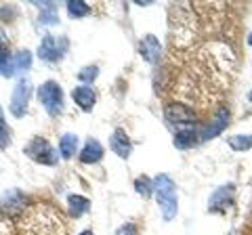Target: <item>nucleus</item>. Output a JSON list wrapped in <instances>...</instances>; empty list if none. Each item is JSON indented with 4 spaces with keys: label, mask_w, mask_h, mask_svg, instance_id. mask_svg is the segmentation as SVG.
I'll return each mask as SVG.
<instances>
[{
    "label": "nucleus",
    "mask_w": 252,
    "mask_h": 235,
    "mask_svg": "<svg viewBox=\"0 0 252 235\" xmlns=\"http://www.w3.org/2000/svg\"><path fill=\"white\" fill-rule=\"evenodd\" d=\"M154 191L158 206L162 210L164 221H172L177 216V187L172 183V178L168 175H158L154 178Z\"/></svg>",
    "instance_id": "f257e3e1"
},
{
    "label": "nucleus",
    "mask_w": 252,
    "mask_h": 235,
    "mask_svg": "<svg viewBox=\"0 0 252 235\" xmlns=\"http://www.w3.org/2000/svg\"><path fill=\"white\" fill-rule=\"evenodd\" d=\"M38 99L44 105V109L51 116H59L63 112V90L57 82H44L40 88H38Z\"/></svg>",
    "instance_id": "f03ea898"
},
{
    "label": "nucleus",
    "mask_w": 252,
    "mask_h": 235,
    "mask_svg": "<svg viewBox=\"0 0 252 235\" xmlns=\"http://www.w3.org/2000/svg\"><path fill=\"white\" fill-rule=\"evenodd\" d=\"M26 153L38 164H55L57 162V153H55V149L49 145V141H44L40 137L32 139L26 145Z\"/></svg>",
    "instance_id": "7ed1b4c3"
},
{
    "label": "nucleus",
    "mask_w": 252,
    "mask_h": 235,
    "mask_svg": "<svg viewBox=\"0 0 252 235\" xmlns=\"http://www.w3.org/2000/svg\"><path fill=\"white\" fill-rule=\"evenodd\" d=\"M32 97V82L21 78L17 82V86L13 88V95H11V114L21 118L28 109V101Z\"/></svg>",
    "instance_id": "20e7f679"
},
{
    "label": "nucleus",
    "mask_w": 252,
    "mask_h": 235,
    "mask_svg": "<svg viewBox=\"0 0 252 235\" xmlns=\"http://www.w3.org/2000/svg\"><path fill=\"white\" fill-rule=\"evenodd\" d=\"M164 116L170 124H193L195 122V114L191 107H187L183 103H170L164 109Z\"/></svg>",
    "instance_id": "39448f33"
},
{
    "label": "nucleus",
    "mask_w": 252,
    "mask_h": 235,
    "mask_svg": "<svg viewBox=\"0 0 252 235\" xmlns=\"http://www.w3.org/2000/svg\"><path fill=\"white\" fill-rule=\"evenodd\" d=\"M227 122H229V112H227V109H220V112L215 116V120H212L208 126L200 132V139L202 141H208V139L219 137L220 132H223V128L227 126Z\"/></svg>",
    "instance_id": "423d86ee"
},
{
    "label": "nucleus",
    "mask_w": 252,
    "mask_h": 235,
    "mask_svg": "<svg viewBox=\"0 0 252 235\" xmlns=\"http://www.w3.org/2000/svg\"><path fill=\"white\" fill-rule=\"evenodd\" d=\"M32 65V53L30 51H21V53H17L15 57H11L9 59V63H6L4 67H2V76H15L17 72H21V69H28Z\"/></svg>",
    "instance_id": "0eeeda50"
},
{
    "label": "nucleus",
    "mask_w": 252,
    "mask_h": 235,
    "mask_svg": "<svg viewBox=\"0 0 252 235\" xmlns=\"http://www.w3.org/2000/svg\"><path fill=\"white\" fill-rule=\"evenodd\" d=\"M109 147H112V151H114V153H118L120 158H128L130 151H132L130 139H128V135H126V132H124L122 128L114 130L112 139H109Z\"/></svg>",
    "instance_id": "6e6552de"
},
{
    "label": "nucleus",
    "mask_w": 252,
    "mask_h": 235,
    "mask_svg": "<svg viewBox=\"0 0 252 235\" xmlns=\"http://www.w3.org/2000/svg\"><path fill=\"white\" fill-rule=\"evenodd\" d=\"M139 53H141V57H143L145 61L156 63V61L160 59L162 46H160V42H158L156 36H145L143 40H141V44H139Z\"/></svg>",
    "instance_id": "1a4fd4ad"
},
{
    "label": "nucleus",
    "mask_w": 252,
    "mask_h": 235,
    "mask_svg": "<svg viewBox=\"0 0 252 235\" xmlns=\"http://www.w3.org/2000/svg\"><path fill=\"white\" fill-rule=\"evenodd\" d=\"M74 101L78 103V107L84 109V112H91V109L94 107V101H97V97H94V92L91 86H76L74 92H72Z\"/></svg>",
    "instance_id": "9d476101"
},
{
    "label": "nucleus",
    "mask_w": 252,
    "mask_h": 235,
    "mask_svg": "<svg viewBox=\"0 0 252 235\" xmlns=\"http://www.w3.org/2000/svg\"><path fill=\"white\" fill-rule=\"evenodd\" d=\"M101 158H103V147H101V143L99 141H94V139H89L86 141V145H84V149L80 151V162L94 164V162H99Z\"/></svg>",
    "instance_id": "9b49d317"
},
{
    "label": "nucleus",
    "mask_w": 252,
    "mask_h": 235,
    "mask_svg": "<svg viewBox=\"0 0 252 235\" xmlns=\"http://www.w3.org/2000/svg\"><path fill=\"white\" fill-rule=\"evenodd\" d=\"M38 55H40V59L44 61H55L59 59V46H57V40H55V36H44L40 46H38Z\"/></svg>",
    "instance_id": "f8f14e48"
},
{
    "label": "nucleus",
    "mask_w": 252,
    "mask_h": 235,
    "mask_svg": "<svg viewBox=\"0 0 252 235\" xmlns=\"http://www.w3.org/2000/svg\"><path fill=\"white\" fill-rule=\"evenodd\" d=\"M233 200V185H225L210 198V210H219V208H227Z\"/></svg>",
    "instance_id": "ddd939ff"
},
{
    "label": "nucleus",
    "mask_w": 252,
    "mask_h": 235,
    "mask_svg": "<svg viewBox=\"0 0 252 235\" xmlns=\"http://www.w3.org/2000/svg\"><path fill=\"white\" fill-rule=\"evenodd\" d=\"M76 149H78V137L72 135V132L63 135L61 141H59V151H61L63 158L69 160V158H72V155L76 153Z\"/></svg>",
    "instance_id": "4468645a"
},
{
    "label": "nucleus",
    "mask_w": 252,
    "mask_h": 235,
    "mask_svg": "<svg viewBox=\"0 0 252 235\" xmlns=\"http://www.w3.org/2000/svg\"><path fill=\"white\" fill-rule=\"evenodd\" d=\"M69 212H72V216H82L86 210H89V200L82 198V195H69Z\"/></svg>",
    "instance_id": "2eb2a0df"
},
{
    "label": "nucleus",
    "mask_w": 252,
    "mask_h": 235,
    "mask_svg": "<svg viewBox=\"0 0 252 235\" xmlns=\"http://www.w3.org/2000/svg\"><path fill=\"white\" fill-rule=\"evenodd\" d=\"M227 143H229V147L235 151H246L252 147V135H235V137L227 139Z\"/></svg>",
    "instance_id": "dca6fc26"
},
{
    "label": "nucleus",
    "mask_w": 252,
    "mask_h": 235,
    "mask_svg": "<svg viewBox=\"0 0 252 235\" xmlns=\"http://www.w3.org/2000/svg\"><path fill=\"white\" fill-rule=\"evenodd\" d=\"M89 4L86 2H82V0H69L67 2V13L72 15V17H76V19H80V17H84V15H89Z\"/></svg>",
    "instance_id": "f3484780"
},
{
    "label": "nucleus",
    "mask_w": 252,
    "mask_h": 235,
    "mask_svg": "<svg viewBox=\"0 0 252 235\" xmlns=\"http://www.w3.org/2000/svg\"><path fill=\"white\" fill-rule=\"evenodd\" d=\"M195 135H193V130H181L179 135L175 137V145L177 147H181V149H185V147H189V145H193L195 143V139H193Z\"/></svg>",
    "instance_id": "a211bd4d"
},
{
    "label": "nucleus",
    "mask_w": 252,
    "mask_h": 235,
    "mask_svg": "<svg viewBox=\"0 0 252 235\" xmlns=\"http://www.w3.org/2000/svg\"><path fill=\"white\" fill-rule=\"evenodd\" d=\"M135 189H137V193L143 195V198H149L152 191H154V183L149 181L147 176H139L137 181H135Z\"/></svg>",
    "instance_id": "6ab92c4d"
},
{
    "label": "nucleus",
    "mask_w": 252,
    "mask_h": 235,
    "mask_svg": "<svg viewBox=\"0 0 252 235\" xmlns=\"http://www.w3.org/2000/svg\"><path fill=\"white\" fill-rule=\"evenodd\" d=\"M97 74H99V69L97 67H84L80 74H78V80H82V82H91V80H94L97 78Z\"/></svg>",
    "instance_id": "aec40b11"
},
{
    "label": "nucleus",
    "mask_w": 252,
    "mask_h": 235,
    "mask_svg": "<svg viewBox=\"0 0 252 235\" xmlns=\"http://www.w3.org/2000/svg\"><path fill=\"white\" fill-rule=\"evenodd\" d=\"M40 21L42 23H55V6L53 4H49V6H46V11H42Z\"/></svg>",
    "instance_id": "412c9836"
},
{
    "label": "nucleus",
    "mask_w": 252,
    "mask_h": 235,
    "mask_svg": "<svg viewBox=\"0 0 252 235\" xmlns=\"http://www.w3.org/2000/svg\"><path fill=\"white\" fill-rule=\"evenodd\" d=\"M9 51H6V46H4V42H0V72H2V67L9 63Z\"/></svg>",
    "instance_id": "4be33fe9"
},
{
    "label": "nucleus",
    "mask_w": 252,
    "mask_h": 235,
    "mask_svg": "<svg viewBox=\"0 0 252 235\" xmlns=\"http://www.w3.org/2000/svg\"><path fill=\"white\" fill-rule=\"evenodd\" d=\"M116 235H137V227L135 225H124V227H120V229L116 231Z\"/></svg>",
    "instance_id": "5701e85b"
},
{
    "label": "nucleus",
    "mask_w": 252,
    "mask_h": 235,
    "mask_svg": "<svg viewBox=\"0 0 252 235\" xmlns=\"http://www.w3.org/2000/svg\"><path fill=\"white\" fill-rule=\"evenodd\" d=\"M6 137V128H4V120H2V112H0V143H4Z\"/></svg>",
    "instance_id": "b1692460"
},
{
    "label": "nucleus",
    "mask_w": 252,
    "mask_h": 235,
    "mask_svg": "<svg viewBox=\"0 0 252 235\" xmlns=\"http://www.w3.org/2000/svg\"><path fill=\"white\" fill-rule=\"evenodd\" d=\"M80 235H93V231H82Z\"/></svg>",
    "instance_id": "393cba45"
},
{
    "label": "nucleus",
    "mask_w": 252,
    "mask_h": 235,
    "mask_svg": "<svg viewBox=\"0 0 252 235\" xmlns=\"http://www.w3.org/2000/svg\"><path fill=\"white\" fill-rule=\"evenodd\" d=\"M248 42H250V44H252V36H250V38H248Z\"/></svg>",
    "instance_id": "a878e982"
},
{
    "label": "nucleus",
    "mask_w": 252,
    "mask_h": 235,
    "mask_svg": "<svg viewBox=\"0 0 252 235\" xmlns=\"http://www.w3.org/2000/svg\"><path fill=\"white\" fill-rule=\"evenodd\" d=\"M248 99H250V101H252V92H250V95H248Z\"/></svg>",
    "instance_id": "bb28decb"
}]
</instances>
